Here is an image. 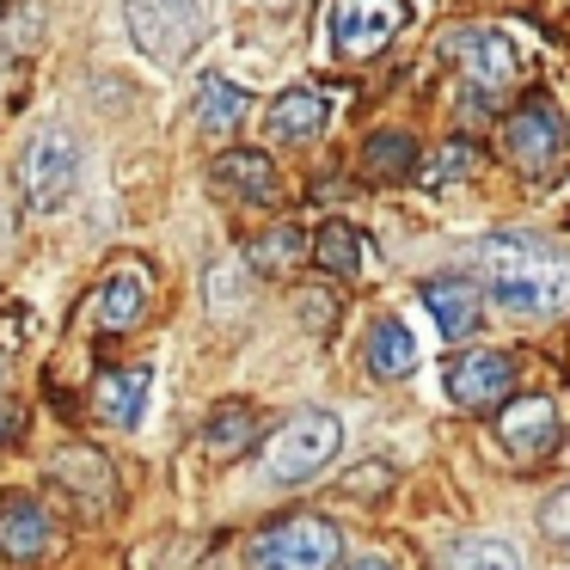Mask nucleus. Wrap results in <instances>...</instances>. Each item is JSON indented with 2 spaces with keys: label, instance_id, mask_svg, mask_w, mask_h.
<instances>
[{
  "label": "nucleus",
  "instance_id": "1",
  "mask_svg": "<svg viewBox=\"0 0 570 570\" xmlns=\"http://www.w3.org/2000/svg\"><path fill=\"white\" fill-rule=\"evenodd\" d=\"M484 295L515 320H558L570 313V258L528 234H484L479 239Z\"/></svg>",
  "mask_w": 570,
  "mask_h": 570
},
{
  "label": "nucleus",
  "instance_id": "2",
  "mask_svg": "<svg viewBox=\"0 0 570 570\" xmlns=\"http://www.w3.org/2000/svg\"><path fill=\"white\" fill-rule=\"evenodd\" d=\"M337 448H344V417H337V411H295V417L271 435V448H264V472H271L276 484H301V479L332 466Z\"/></svg>",
  "mask_w": 570,
  "mask_h": 570
},
{
  "label": "nucleus",
  "instance_id": "3",
  "mask_svg": "<svg viewBox=\"0 0 570 570\" xmlns=\"http://www.w3.org/2000/svg\"><path fill=\"white\" fill-rule=\"evenodd\" d=\"M564 141H570V129H564V111H558L552 92H528L503 117V154L528 178H552L558 160H564Z\"/></svg>",
  "mask_w": 570,
  "mask_h": 570
},
{
  "label": "nucleus",
  "instance_id": "4",
  "mask_svg": "<svg viewBox=\"0 0 570 570\" xmlns=\"http://www.w3.org/2000/svg\"><path fill=\"white\" fill-rule=\"evenodd\" d=\"M411 26V0H332L325 13V43L337 62H368L399 31Z\"/></svg>",
  "mask_w": 570,
  "mask_h": 570
},
{
  "label": "nucleus",
  "instance_id": "5",
  "mask_svg": "<svg viewBox=\"0 0 570 570\" xmlns=\"http://www.w3.org/2000/svg\"><path fill=\"white\" fill-rule=\"evenodd\" d=\"M19 190H26V203L38 215L68 209L80 190V141L68 129H38L26 160H19Z\"/></svg>",
  "mask_w": 570,
  "mask_h": 570
},
{
  "label": "nucleus",
  "instance_id": "6",
  "mask_svg": "<svg viewBox=\"0 0 570 570\" xmlns=\"http://www.w3.org/2000/svg\"><path fill=\"white\" fill-rule=\"evenodd\" d=\"M129 38L160 68H178L203 38V0H124Z\"/></svg>",
  "mask_w": 570,
  "mask_h": 570
},
{
  "label": "nucleus",
  "instance_id": "7",
  "mask_svg": "<svg viewBox=\"0 0 570 570\" xmlns=\"http://www.w3.org/2000/svg\"><path fill=\"white\" fill-rule=\"evenodd\" d=\"M344 540L325 515H288L252 540V570H332Z\"/></svg>",
  "mask_w": 570,
  "mask_h": 570
},
{
  "label": "nucleus",
  "instance_id": "8",
  "mask_svg": "<svg viewBox=\"0 0 570 570\" xmlns=\"http://www.w3.org/2000/svg\"><path fill=\"white\" fill-rule=\"evenodd\" d=\"M442 56L460 68V75H466V87H479V92H503L509 80H515V68H521L515 43H509L503 31H491V26L448 31V38H442Z\"/></svg>",
  "mask_w": 570,
  "mask_h": 570
},
{
  "label": "nucleus",
  "instance_id": "9",
  "mask_svg": "<svg viewBox=\"0 0 570 570\" xmlns=\"http://www.w3.org/2000/svg\"><path fill=\"white\" fill-rule=\"evenodd\" d=\"M442 386L460 411H484V405H503L509 386H515V362L503 350H460L454 362L442 368Z\"/></svg>",
  "mask_w": 570,
  "mask_h": 570
},
{
  "label": "nucleus",
  "instance_id": "10",
  "mask_svg": "<svg viewBox=\"0 0 570 570\" xmlns=\"http://www.w3.org/2000/svg\"><path fill=\"white\" fill-rule=\"evenodd\" d=\"M209 178L227 203H246V209H276V197H283V178H276L271 154L258 148H227Z\"/></svg>",
  "mask_w": 570,
  "mask_h": 570
},
{
  "label": "nucleus",
  "instance_id": "11",
  "mask_svg": "<svg viewBox=\"0 0 570 570\" xmlns=\"http://www.w3.org/2000/svg\"><path fill=\"white\" fill-rule=\"evenodd\" d=\"M497 435H503L509 454L533 460L558 442V405L546 393H528V399H503L497 405Z\"/></svg>",
  "mask_w": 570,
  "mask_h": 570
},
{
  "label": "nucleus",
  "instance_id": "12",
  "mask_svg": "<svg viewBox=\"0 0 570 570\" xmlns=\"http://www.w3.org/2000/svg\"><path fill=\"white\" fill-rule=\"evenodd\" d=\"M325 124H332V99L320 87H307V80L283 87L271 99V111H264V136L271 141H313Z\"/></svg>",
  "mask_w": 570,
  "mask_h": 570
},
{
  "label": "nucleus",
  "instance_id": "13",
  "mask_svg": "<svg viewBox=\"0 0 570 570\" xmlns=\"http://www.w3.org/2000/svg\"><path fill=\"white\" fill-rule=\"evenodd\" d=\"M423 307H430L442 337H472L484 320V288L466 283V276H430L423 283Z\"/></svg>",
  "mask_w": 570,
  "mask_h": 570
},
{
  "label": "nucleus",
  "instance_id": "14",
  "mask_svg": "<svg viewBox=\"0 0 570 570\" xmlns=\"http://www.w3.org/2000/svg\"><path fill=\"white\" fill-rule=\"evenodd\" d=\"M148 393H154V368L99 374V386H92V411H99L111 430H136V423L148 417Z\"/></svg>",
  "mask_w": 570,
  "mask_h": 570
},
{
  "label": "nucleus",
  "instance_id": "15",
  "mask_svg": "<svg viewBox=\"0 0 570 570\" xmlns=\"http://www.w3.org/2000/svg\"><path fill=\"white\" fill-rule=\"evenodd\" d=\"M56 546V521L43 515V503L31 497H13V503L0 509V558H13V564H31Z\"/></svg>",
  "mask_w": 570,
  "mask_h": 570
},
{
  "label": "nucleus",
  "instance_id": "16",
  "mask_svg": "<svg viewBox=\"0 0 570 570\" xmlns=\"http://www.w3.org/2000/svg\"><path fill=\"white\" fill-rule=\"evenodd\" d=\"M148 276L136 271V264H117L111 276L99 283V295H92V320H99V332H129V325L148 313Z\"/></svg>",
  "mask_w": 570,
  "mask_h": 570
},
{
  "label": "nucleus",
  "instance_id": "17",
  "mask_svg": "<svg viewBox=\"0 0 570 570\" xmlns=\"http://www.w3.org/2000/svg\"><path fill=\"white\" fill-rule=\"evenodd\" d=\"M362 350H368V374H374V381H405V374L417 368V337H411V325L399 320V313L374 320Z\"/></svg>",
  "mask_w": 570,
  "mask_h": 570
},
{
  "label": "nucleus",
  "instance_id": "18",
  "mask_svg": "<svg viewBox=\"0 0 570 570\" xmlns=\"http://www.w3.org/2000/svg\"><path fill=\"white\" fill-rule=\"evenodd\" d=\"M435 564L442 570H528V558H521V546L509 533H460V540L442 546Z\"/></svg>",
  "mask_w": 570,
  "mask_h": 570
},
{
  "label": "nucleus",
  "instance_id": "19",
  "mask_svg": "<svg viewBox=\"0 0 570 570\" xmlns=\"http://www.w3.org/2000/svg\"><path fill=\"white\" fill-rule=\"evenodd\" d=\"M252 111V92L239 87V80L227 75H203L197 80V124L209 129V136H227V129H239Z\"/></svg>",
  "mask_w": 570,
  "mask_h": 570
},
{
  "label": "nucleus",
  "instance_id": "20",
  "mask_svg": "<svg viewBox=\"0 0 570 570\" xmlns=\"http://www.w3.org/2000/svg\"><path fill=\"white\" fill-rule=\"evenodd\" d=\"M362 173L374 178V185H399V178L417 173V141L405 136V129H374L368 141H362Z\"/></svg>",
  "mask_w": 570,
  "mask_h": 570
},
{
  "label": "nucleus",
  "instance_id": "21",
  "mask_svg": "<svg viewBox=\"0 0 570 570\" xmlns=\"http://www.w3.org/2000/svg\"><path fill=\"white\" fill-rule=\"evenodd\" d=\"M313 264H320L325 276H356L362 264H368V239H362V227L350 222H325L320 234H313Z\"/></svg>",
  "mask_w": 570,
  "mask_h": 570
},
{
  "label": "nucleus",
  "instance_id": "22",
  "mask_svg": "<svg viewBox=\"0 0 570 570\" xmlns=\"http://www.w3.org/2000/svg\"><path fill=\"white\" fill-rule=\"evenodd\" d=\"M252 435H258V411H252L246 399H222V405L209 411V423H203V448H209L215 460H234Z\"/></svg>",
  "mask_w": 570,
  "mask_h": 570
},
{
  "label": "nucleus",
  "instance_id": "23",
  "mask_svg": "<svg viewBox=\"0 0 570 570\" xmlns=\"http://www.w3.org/2000/svg\"><path fill=\"white\" fill-rule=\"evenodd\" d=\"M307 252H313V239L301 234L295 222H283V227H271L264 239H252L239 264H252V271H264V276H288L301 258H307Z\"/></svg>",
  "mask_w": 570,
  "mask_h": 570
},
{
  "label": "nucleus",
  "instance_id": "24",
  "mask_svg": "<svg viewBox=\"0 0 570 570\" xmlns=\"http://www.w3.org/2000/svg\"><path fill=\"white\" fill-rule=\"evenodd\" d=\"M472 173H479V148H472V141H448L435 160H417V178L430 190H448V185H460V178H472Z\"/></svg>",
  "mask_w": 570,
  "mask_h": 570
},
{
  "label": "nucleus",
  "instance_id": "25",
  "mask_svg": "<svg viewBox=\"0 0 570 570\" xmlns=\"http://www.w3.org/2000/svg\"><path fill=\"white\" fill-rule=\"evenodd\" d=\"M56 479H87V497H105V491H111V472H105L99 460H87V454H68L62 466H56Z\"/></svg>",
  "mask_w": 570,
  "mask_h": 570
},
{
  "label": "nucleus",
  "instance_id": "26",
  "mask_svg": "<svg viewBox=\"0 0 570 570\" xmlns=\"http://www.w3.org/2000/svg\"><path fill=\"white\" fill-rule=\"evenodd\" d=\"M540 533L546 540H564L570 546V484L558 497H546V509H540Z\"/></svg>",
  "mask_w": 570,
  "mask_h": 570
},
{
  "label": "nucleus",
  "instance_id": "27",
  "mask_svg": "<svg viewBox=\"0 0 570 570\" xmlns=\"http://www.w3.org/2000/svg\"><path fill=\"white\" fill-rule=\"evenodd\" d=\"M393 484V466H356V472H344V497H374V491H386Z\"/></svg>",
  "mask_w": 570,
  "mask_h": 570
},
{
  "label": "nucleus",
  "instance_id": "28",
  "mask_svg": "<svg viewBox=\"0 0 570 570\" xmlns=\"http://www.w3.org/2000/svg\"><path fill=\"white\" fill-rule=\"evenodd\" d=\"M209 307L215 313H234V264H222V271L209 276Z\"/></svg>",
  "mask_w": 570,
  "mask_h": 570
},
{
  "label": "nucleus",
  "instance_id": "29",
  "mask_svg": "<svg viewBox=\"0 0 570 570\" xmlns=\"http://www.w3.org/2000/svg\"><path fill=\"white\" fill-rule=\"evenodd\" d=\"M301 313H307V325L320 332V325L332 320V295H325V288H307V295H301Z\"/></svg>",
  "mask_w": 570,
  "mask_h": 570
},
{
  "label": "nucleus",
  "instance_id": "30",
  "mask_svg": "<svg viewBox=\"0 0 570 570\" xmlns=\"http://www.w3.org/2000/svg\"><path fill=\"white\" fill-rule=\"evenodd\" d=\"M19 430H26V417H19L13 405H0V448H7V442H19Z\"/></svg>",
  "mask_w": 570,
  "mask_h": 570
},
{
  "label": "nucleus",
  "instance_id": "31",
  "mask_svg": "<svg viewBox=\"0 0 570 570\" xmlns=\"http://www.w3.org/2000/svg\"><path fill=\"white\" fill-rule=\"evenodd\" d=\"M344 570H393V564H386V558H374V552H362V558H350Z\"/></svg>",
  "mask_w": 570,
  "mask_h": 570
},
{
  "label": "nucleus",
  "instance_id": "32",
  "mask_svg": "<svg viewBox=\"0 0 570 570\" xmlns=\"http://www.w3.org/2000/svg\"><path fill=\"white\" fill-rule=\"evenodd\" d=\"M7 368H13V350H7V337H0V381H7Z\"/></svg>",
  "mask_w": 570,
  "mask_h": 570
}]
</instances>
